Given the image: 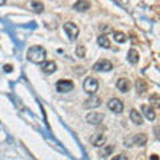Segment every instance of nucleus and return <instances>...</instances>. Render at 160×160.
<instances>
[{
    "label": "nucleus",
    "instance_id": "a211bd4d",
    "mask_svg": "<svg viewBox=\"0 0 160 160\" xmlns=\"http://www.w3.org/2000/svg\"><path fill=\"white\" fill-rule=\"evenodd\" d=\"M136 89H138V93L139 95H143L144 92L147 91V84H146V82L142 80V79H139L138 82H136Z\"/></svg>",
    "mask_w": 160,
    "mask_h": 160
},
{
    "label": "nucleus",
    "instance_id": "f257e3e1",
    "mask_svg": "<svg viewBox=\"0 0 160 160\" xmlns=\"http://www.w3.org/2000/svg\"><path fill=\"white\" fill-rule=\"evenodd\" d=\"M46 56H47L46 49L40 46H33L27 52V59L33 64H42L46 60Z\"/></svg>",
    "mask_w": 160,
    "mask_h": 160
},
{
    "label": "nucleus",
    "instance_id": "a878e982",
    "mask_svg": "<svg viewBox=\"0 0 160 160\" xmlns=\"http://www.w3.org/2000/svg\"><path fill=\"white\" fill-rule=\"evenodd\" d=\"M151 159H152V160H158V159H159V158H158V156H156V155H153V156H151Z\"/></svg>",
    "mask_w": 160,
    "mask_h": 160
},
{
    "label": "nucleus",
    "instance_id": "423d86ee",
    "mask_svg": "<svg viewBox=\"0 0 160 160\" xmlns=\"http://www.w3.org/2000/svg\"><path fill=\"white\" fill-rule=\"evenodd\" d=\"M89 142H91V144L95 147H102V146L106 144V135L102 133V132H96L91 136Z\"/></svg>",
    "mask_w": 160,
    "mask_h": 160
},
{
    "label": "nucleus",
    "instance_id": "5701e85b",
    "mask_svg": "<svg viewBox=\"0 0 160 160\" xmlns=\"http://www.w3.org/2000/svg\"><path fill=\"white\" fill-rule=\"evenodd\" d=\"M76 55L79 58H84V56H86V48H84L83 46H79L76 48Z\"/></svg>",
    "mask_w": 160,
    "mask_h": 160
},
{
    "label": "nucleus",
    "instance_id": "6e6552de",
    "mask_svg": "<svg viewBox=\"0 0 160 160\" xmlns=\"http://www.w3.org/2000/svg\"><path fill=\"white\" fill-rule=\"evenodd\" d=\"M103 119H104V115L98 113V112H91L87 116V122L89 124H92V126H98V124L103 122Z\"/></svg>",
    "mask_w": 160,
    "mask_h": 160
},
{
    "label": "nucleus",
    "instance_id": "2eb2a0df",
    "mask_svg": "<svg viewBox=\"0 0 160 160\" xmlns=\"http://www.w3.org/2000/svg\"><path fill=\"white\" fill-rule=\"evenodd\" d=\"M127 59H128V62L129 63H132V64H136L139 62V53L136 52V49H133L131 48L128 51V55H127Z\"/></svg>",
    "mask_w": 160,
    "mask_h": 160
},
{
    "label": "nucleus",
    "instance_id": "393cba45",
    "mask_svg": "<svg viewBox=\"0 0 160 160\" xmlns=\"http://www.w3.org/2000/svg\"><path fill=\"white\" fill-rule=\"evenodd\" d=\"M113 160H127V156H116L113 158Z\"/></svg>",
    "mask_w": 160,
    "mask_h": 160
},
{
    "label": "nucleus",
    "instance_id": "4468645a",
    "mask_svg": "<svg viewBox=\"0 0 160 160\" xmlns=\"http://www.w3.org/2000/svg\"><path fill=\"white\" fill-rule=\"evenodd\" d=\"M129 118H131L132 123L136 124V126H142V124H143V118H142V115H140V113L136 111V109H132L131 113H129Z\"/></svg>",
    "mask_w": 160,
    "mask_h": 160
},
{
    "label": "nucleus",
    "instance_id": "bb28decb",
    "mask_svg": "<svg viewBox=\"0 0 160 160\" xmlns=\"http://www.w3.org/2000/svg\"><path fill=\"white\" fill-rule=\"evenodd\" d=\"M3 4H6V0H0V6H3Z\"/></svg>",
    "mask_w": 160,
    "mask_h": 160
},
{
    "label": "nucleus",
    "instance_id": "20e7f679",
    "mask_svg": "<svg viewBox=\"0 0 160 160\" xmlns=\"http://www.w3.org/2000/svg\"><path fill=\"white\" fill-rule=\"evenodd\" d=\"M73 83L71 80H59L56 83V91L60 93H67V92H71L73 89Z\"/></svg>",
    "mask_w": 160,
    "mask_h": 160
},
{
    "label": "nucleus",
    "instance_id": "dca6fc26",
    "mask_svg": "<svg viewBox=\"0 0 160 160\" xmlns=\"http://www.w3.org/2000/svg\"><path fill=\"white\" fill-rule=\"evenodd\" d=\"M98 44L102 48H109L111 47V43H109V39L107 36H104V35H102V36L98 38Z\"/></svg>",
    "mask_w": 160,
    "mask_h": 160
},
{
    "label": "nucleus",
    "instance_id": "412c9836",
    "mask_svg": "<svg viewBox=\"0 0 160 160\" xmlns=\"http://www.w3.org/2000/svg\"><path fill=\"white\" fill-rule=\"evenodd\" d=\"M112 151H113V146H106L104 148H102V151H100V156L102 158H107L108 155H111L112 153Z\"/></svg>",
    "mask_w": 160,
    "mask_h": 160
},
{
    "label": "nucleus",
    "instance_id": "1a4fd4ad",
    "mask_svg": "<svg viewBox=\"0 0 160 160\" xmlns=\"http://www.w3.org/2000/svg\"><path fill=\"white\" fill-rule=\"evenodd\" d=\"M116 87L120 92H128L129 91V88H131V83H129V80L128 79H119L118 82H116Z\"/></svg>",
    "mask_w": 160,
    "mask_h": 160
},
{
    "label": "nucleus",
    "instance_id": "39448f33",
    "mask_svg": "<svg viewBox=\"0 0 160 160\" xmlns=\"http://www.w3.org/2000/svg\"><path fill=\"white\" fill-rule=\"evenodd\" d=\"M93 69L95 71H99V72H107V71H111L112 69V63L109 60H99L93 64Z\"/></svg>",
    "mask_w": 160,
    "mask_h": 160
},
{
    "label": "nucleus",
    "instance_id": "0eeeda50",
    "mask_svg": "<svg viewBox=\"0 0 160 160\" xmlns=\"http://www.w3.org/2000/svg\"><path fill=\"white\" fill-rule=\"evenodd\" d=\"M108 108L111 109L112 112H115V113H120L123 111V108H124V106H123V103H122V100H119V99H111L108 102Z\"/></svg>",
    "mask_w": 160,
    "mask_h": 160
},
{
    "label": "nucleus",
    "instance_id": "b1692460",
    "mask_svg": "<svg viewBox=\"0 0 160 160\" xmlns=\"http://www.w3.org/2000/svg\"><path fill=\"white\" fill-rule=\"evenodd\" d=\"M3 68H4V72H7V73L12 72V66H9V64H6Z\"/></svg>",
    "mask_w": 160,
    "mask_h": 160
},
{
    "label": "nucleus",
    "instance_id": "6ab92c4d",
    "mask_svg": "<svg viewBox=\"0 0 160 160\" xmlns=\"http://www.w3.org/2000/svg\"><path fill=\"white\" fill-rule=\"evenodd\" d=\"M149 103L152 104V107L159 108L160 107V98H159V95L158 93L151 95V96H149Z\"/></svg>",
    "mask_w": 160,
    "mask_h": 160
},
{
    "label": "nucleus",
    "instance_id": "9d476101",
    "mask_svg": "<svg viewBox=\"0 0 160 160\" xmlns=\"http://www.w3.org/2000/svg\"><path fill=\"white\" fill-rule=\"evenodd\" d=\"M89 7H91V3H89L88 0H78V2L75 3V6H73V8L76 9V11H80V12L88 11Z\"/></svg>",
    "mask_w": 160,
    "mask_h": 160
},
{
    "label": "nucleus",
    "instance_id": "ddd939ff",
    "mask_svg": "<svg viewBox=\"0 0 160 160\" xmlns=\"http://www.w3.org/2000/svg\"><path fill=\"white\" fill-rule=\"evenodd\" d=\"M42 69H43V72L44 73H47V75H49V73H53L55 71H56V64H55L53 62H44L42 63Z\"/></svg>",
    "mask_w": 160,
    "mask_h": 160
},
{
    "label": "nucleus",
    "instance_id": "7ed1b4c3",
    "mask_svg": "<svg viewBox=\"0 0 160 160\" xmlns=\"http://www.w3.org/2000/svg\"><path fill=\"white\" fill-rule=\"evenodd\" d=\"M64 31H66L67 36H68V39L71 40V42H75V40L78 39V36H79V27L75 23H71V22L66 23L64 24Z\"/></svg>",
    "mask_w": 160,
    "mask_h": 160
},
{
    "label": "nucleus",
    "instance_id": "aec40b11",
    "mask_svg": "<svg viewBox=\"0 0 160 160\" xmlns=\"http://www.w3.org/2000/svg\"><path fill=\"white\" fill-rule=\"evenodd\" d=\"M113 39L118 43H126L127 42V36L123 32H113Z\"/></svg>",
    "mask_w": 160,
    "mask_h": 160
},
{
    "label": "nucleus",
    "instance_id": "4be33fe9",
    "mask_svg": "<svg viewBox=\"0 0 160 160\" xmlns=\"http://www.w3.org/2000/svg\"><path fill=\"white\" fill-rule=\"evenodd\" d=\"M29 6H31V8L33 9L35 12H42L43 11V4L40 2H32Z\"/></svg>",
    "mask_w": 160,
    "mask_h": 160
},
{
    "label": "nucleus",
    "instance_id": "f3484780",
    "mask_svg": "<svg viewBox=\"0 0 160 160\" xmlns=\"http://www.w3.org/2000/svg\"><path fill=\"white\" fill-rule=\"evenodd\" d=\"M147 142V136L143 133H139L136 136H133V143L136 144V146H144Z\"/></svg>",
    "mask_w": 160,
    "mask_h": 160
},
{
    "label": "nucleus",
    "instance_id": "9b49d317",
    "mask_svg": "<svg viewBox=\"0 0 160 160\" xmlns=\"http://www.w3.org/2000/svg\"><path fill=\"white\" fill-rule=\"evenodd\" d=\"M100 104H102V99H100L99 96H95V95L92 93V96L84 103V106H86L87 108H96V107L100 106Z\"/></svg>",
    "mask_w": 160,
    "mask_h": 160
},
{
    "label": "nucleus",
    "instance_id": "f03ea898",
    "mask_svg": "<svg viewBox=\"0 0 160 160\" xmlns=\"http://www.w3.org/2000/svg\"><path fill=\"white\" fill-rule=\"evenodd\" d=\"M98 88H99V82L96 79H93V78H87L86 80L83 82V89L86 91L88 95H92L98 91Z\"/></svg>",
    "mask_w": 160,
    "mask_h": 160
},
{
    "label": "nucleus",
    "instance_id": "f8f14e48",
    "mask_svg": "<svg viewBox=\"0 0 160 160\" xmlns=\"http://www.w3.org/2000/svg\"><path fill=\"white\" fill-rule=\"evenodd\" d=\"M142 112H143L144 116H146V119L151 120V122H153L155 118H156L155 109L152 107H149V106H142Z\"/></svg>",
    "mask_w": 160,
    "mask_h": 160
}]
</instances>
